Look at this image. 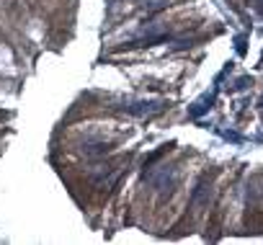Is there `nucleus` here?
<instances>
[{
    "mask_svg": "<svg viewBox=\"0 0 263 245\" xmlns=\"http://www.w3.org/2000/svg\"><path fill=\"white\" fill-rule=\"evenodd\" d=\"M83 150H85V155H96V153H103V145H85Z\"/></svg>",
    "mask_w": 263,
    "mask_h": 245,
    "instance_id": "1",
    "label": "nucleus"
}]
</instances>
